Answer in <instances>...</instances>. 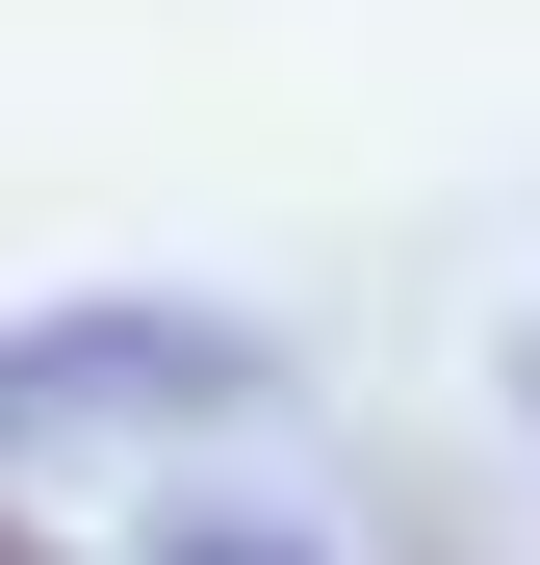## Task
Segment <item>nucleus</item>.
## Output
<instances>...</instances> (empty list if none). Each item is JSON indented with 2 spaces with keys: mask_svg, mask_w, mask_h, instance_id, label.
<instances>
[{
  "mask_svg": "<svg viewBox=\"0 0 540 565\" xmlns=\"http://www.w3.org/2000/svg\"><path fill=\"white\" fill-rule=\"evenodd\" d=\"M0 565H52V540H0Z\"/></svg>",
  "mask_w": 540,
  "mask_h": 565,
  "instance_id": "f257e3e1",
  "label": "nucleus"
}]
</instances>
